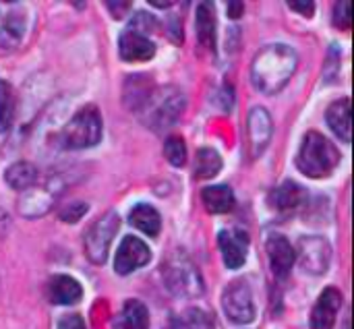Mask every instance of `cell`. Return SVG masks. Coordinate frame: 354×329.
Instances as JSON below:
<instances>
[{"instance_id":"obj_1","label":"cell","mask_w":354,"mask_h":329,"mask_svg":"<svg viewBox=\"0 0 354 329\" xmlns=\"http://www.w3.org/2000/svg\"><path fill=\"white\" fill-rule=\"evenodd\" d=\"M297 64H299V56L290 46L286 44L266 46L253 58V66H251L253 83L259 91L274 95L280 89H284V85L290 81V77L297 70Z\"/></svg>"},{"instance_id":"obj_2","label":"cell","mask_w":354,"mask_h":329,"mask_svg":"<svg viewBox=\"0 0 354 329\" xmlns=\"http://www.w3.org/2000/svg\"><path fill=\"white\" fill-rule=\"evenodd\" d=\"M338 164H340V151L332 145V141L317 131L307 133L297 156L299 170L309 178H326L336 170Z\"/></svg>"},{"instance_id":"obj_3","label":"cell","mask_w":354,"mask_h":329,"mask_svg":"<svg viewBox=\"0 0 354 329\" xmlns=\"http://www.w3.org/2000/svg\"><path fill=\"white\" fill-rule=\"evenodd\" d=\"M183 108H185V95L176 87L166 85L160 89H151V93L143 100L137 112L141 114L143 122L149 129L164 131L178 120Z\"/></svg>"},{"instance_id":"obj_4","label":"cell","mask_w":354,"mask_h":329,"mask_svg":"<svg viewBox=\"0 0 354 329\" xmlns=\"http://www.w3.org/2000/svg\"><path fill=\"white\" fill-rule=\"evenodd\" d=\"M162 276H164L166 288L176 297L197 299L205 290L199 270L193 265V261L185 253L170 255L168 261L164 263Z\"/></svg>"},{"instance_id":"obj_5","label":"cell","mask_w":354,"mask_h":329,"mask_svg":"<svg viewBox=\"0 0 354 329\" xmlns=\"http://www.w3.org/2000/svg\"><path fill=\"white\" fill-rule=\"evenodd\" d=\"M100 139H102V116L95 106L81 108L60 133V145L64 149L93 147L100 143Z\"/></svg>"},{"instance_id":"obj_6","label":"cell","mask_w":354,"mask_h":329,"mask_svg":"<svg viewBox=\"0 0 354 329\" xmlns=\"http://www.w3.org/2000/svg\"><path fill=\"white\" fill-rule=\"evenodd\" d=\"M120 220L116 216V212H106L102 218L95 220V224L87 230L85 234V253L89 257L91 263L102 265L108 259V251L110 245L118 232Z\"/></svg>"},{"instance_id":"obj_7","label":"cell","mask_w":354,"mask_h":329,"mask_svg":"<svg viewBox=\"0 0 354 329\" xmlns=\"http://www.w3.org/2000/svg\"><path fill=\"white\" fill-rule=\"evenodd\" d=\"M222 307L232 323L247 326L255 319V303L247 280H234L222 294Z\"/></svg>"},{"instance_id":"obj_8","label":"cell","mask_w":354,"mask_h":329,"mask_svg":"<svg viewBox=\"0 0 354 329\" xmlns=\"http://www.w3.org/2000/svg\"><path fill=\"white\" fill-rule=\"evenodd\" d=\"M301 267L311 276H322L330 267L332 261V247L322 236H307L299 245Z\"/></svg>"},{"instance_id":"obj_9","label":"cell","mask_w":354,"mask_h":329,"mask_svg":"<svg viewBox=\"0 0 354 329\" xmlns=\"http://www.w3.org/2000/svg\"><path fill=\"white\" fill-rule=\"evenodd\" d=\"M151 259L149 247L139 241L137 236H124L122 245L116 251V259H114V270L120 276L133 274L139 267H145Z\"/></svg>"},{"instance_id":"obj_10","label":"cell","mask_w":354,"mask_h":329,"mask_svg":"<svg viewBox=\"0 0 354 329\" xmlns=\"http://www.w3.org/2000/svg\"><path fill=\"white\" fill-rule=\"evenodd\" d=\"M247 131H249V145L251 156L257 158L263 153V149L270 145V139L274 135V122L266 108H253L247 118Z\"/></svg>"},{"instance_id":"obj_11","label":"cell","mask_w":354,"mask_h":329,"mask_svg":"<svg viewBox=\"0 0 354 329\" xmlns=\"http://www.w3.org/2000/svg\"><path fill=\"white\" fill-rule=\"evenodd\" d=\"M218 245H220L226 267L239 270L245 263L247 253H249V236H247L245 230H239V228L222 230L218 234Z\"/></svg>"},{"instance_id":"obj_12","label":"cell","mask_w":354,"mask_h":329,"mask_svg":"<svg viewBox=\"0 0 354 329\" xmlns=\"http://www.w3.org/2000/svg\"><path fill=\"white\" fill-rule=\"evenodd\" d=\"M268 257H270V267L278 280H284L297 261V253L292 245L288 243L284 234H278V232L268 238Z\"/></svg>"},{"instance_id":"obj_13","label":"cell","mask_w":354,"mask_h":329,"mask_svg":"<svg viewBox=\"0 0 354 329\" xmlns=\"http://www.w3.org/2000/svg\"><path fill=\"white\" fill-rule=\"evenodd\" d=\"M342 307V294L338 288H326L313 307L311 313V329H332L336 323L338 311Z\"/></svg>"},{"instance_id":"obj_14","label":"cell","mask_w":354,"mask_h":329,"mask_svg":"<svg viewBox=\"0 0 354 329\" xmlns=\"http://www.w3.org/2000/svg\"><path fill=\"white\" fill-rule=\"evenodd\" d=\"M118 46H120L118 48L120 58L127 60V62H143V60H149V58L156 56V44L147 35L135 33L131 29H127L120 35Z\"/></svg>"},{"instance_id":"obj_15","label":"cell","mask_w":354,"mask_h":329,"mask_svg":"<svg viewBox=\"0 0 354 329\" xmlns=\"http://www.w3.org/2000/svg\"><path fill=\"white\" fill-rule=\"evenodd\" d=\"M307 193L301 185H297L295 180H284L270 197V205L278 212V214H292L295 209H299L305 201Z\"/></svg>"},{"instance_id":"obj_16","label":"cell","mask_w":354,"mask_h":329,"mask_svg":"<svg viewBox=\"0 0 354 329\" xmlns=\"http://www.w3.org/2000/svg\"><path fill=\"white\" fill-rule=\"evenodd\" d=\"M48 297L54 305H75L83 297L81 284L71 276H52L48 282Z\"/></svg>"},{"instance_id":"obj_17","label":"cell","mask_w":354,"mask_h":329,"mask_svg":"<svg viewBox=\"0 0 354 329\" xmlns=\"http://www.w3.org/2000/svg\"><path fill=\"white\" fill-rule=\"evenodd\" d=\"M326 120H328L330 129L344 143H351V100L348 97L334 102L326 112Z\"/></svg>"},{"instance_id":"obj_18","label":"cell","mask_w":354,"mask_h":329,"mask_svg":"<svg viewBox=\"0 0 354 329\" xmlns=\"http://www.w3.org/2000/svg\"><path fill=\"white\" fill-rule=\"evenodd\" d=\"M114 329H149L147 307L139 301H127L114 319Z\"/></svg>"},{"instance_id":"obj_19","label":"cell","mask_w":354,"mask_h":329,"mask_svg":"<svg viewBox=\"0 0 354 329\" xmlns=\"http://www.w3.org/2000/svg\"><path fill=\"white\" fill-rule=\"evenodd\" d=\"M201 199L209 214H228L234 207V195L226 185H214L203 189Z\"/></svg>"},{"instance_id":"obj_20","label":"cell","mask_w":354,"mask_h":329,"mask_svg":"<svg viewBox=\"0 0 354 329\" xmlns=\"http://www.w3.org/2000/svg\"><path fill=\"white\" fill-rule=\"evenodd\" d=\"M197 37L203 48H216V15L212 2H201L197 8Z\"/></svg>"},{"instance_id":"obj_21","label":"cell","mask_w":354,"mask_h":329,"mask_svg":"<svg viewBox=\"0 0 354 329\" xmlns=\"http://www.w3.org/2000/svg\"><path fill=\"white\" fill-rule=\"evenodd\" d=\"M129 222L135 228H139L143 234H147V236H158L160 234V228H162V218H160L158 209L151 207V205H145V203L137 205L131 212Z\"/></svg>"},{"instance_id":"obj_22","label":"cell","mask_w":354,"mask_h":329,"mask_svg":"<svg viewBox=\"0 0 354 329\" xmlns=\"http://www.w3.org/2000/svg\"><path fill=\"white\" fill-rule=\"evenodd\" d=\"M4 180L15 191H25L37 180V168L29 162H17L4 172Z\"/></svg>"},{"instance_id":"obj_23","label":"cell","mask_w":354,"mask_h":329,"mask_svg":"<svg viewBox=\"0 0 354 329\" xmlns=\"http://www.w3.org/2000/svg\"><path fill=\"white\" fill-rule=\"evenodd\" d=\"M222 170V158L214 147H201L195 158V176L205 180L214 178Z\"/></svg>"},{"instance_id":"obj_24","label":"cell","mask_w":354,"mask_h":329,"mask_svg":"<svg viewBox=\"0 0 354 329\" xmlns=\"http://www.w3.org/2000/svg\"><path fill=\"white\" fill-rule=\"evenodd\" d=\"M15 120V91L12 87L0 79V133H6Z\"/></svg>"},{"instance_id":"obj_25","label":"cell","mask_w":354,"mask_h":329,"mask_svg":"<svg viewBox=\"0 0 354 329\" xmlns=\"http://www.w3.org/2000/svg\"><path fill=\"white\" fill-rule=\"evenodd\" d=\"M23 17L21 15H10L6 19V23L0 29V48H15L19 44V39L23 37Z\"/></svg>"},{"instance_id":"obj_26","label":"cell","mask_w":354,"mask_h":329,"mask_svg":"<svg viewBox=\"0 0 354 329\" xmlns=\"http://www.w3.org/2000/svg\"><path fill=\"white\" fill-rule=\"evenodd\" d=\"M180 329H216L214 317L203 309H189L183 319H176Z\"/></svg>"},{"instance_id":"obj_27","label":"cell","mask_w":354,"mask_h":329,"mask_svg":"<svg viewBox=\"0 0 354 329\" xmlns=\"http://www.w3.org/2000/svg\"><path fill=\"white\" fill-rule=\"evenodd\" d=\"M164 156L176 168L185 166V162H187V145H185V141L180 137H176V135L168 137L166 145H164Z\"/></svg>"},{"instance_id":"obj_28","label":"cell","mask_w":354,"mask_h":329,"mask_svg":"<svg viewBox=\"0 0 354 329\" xmlns=\"http://www.w3.org/2000/svg\"><path fill=\"white\" fill-rule=\"evenodd\" d=\"M129 29H131V31H135V33H141V35L151 33V31H156V29H158V19H156L151 12L141 10V12H137V15L133 17V21H131V25H129Z\"/></svg>"},{"instance_id":"obj_29","label":"cell","mask_w":354,"mask_h":329,"mask_svg":"<svg viewBox=\"0 0 354 329\" xmlns=\"http://www.w3.org/2000/svg\"><path fill=\"white\" fill-rule=\"evenodd\" d=\"M87 209H89V205H87V203H73V205H66V207L60 212V220H64V222L73 224V222L81 220V218L85 216V212H87Z\"/></svg>"},{"instance_id":"obj_30","label":"cell","mask_w":354,"mask_h":329,"mask_svg":"<svg viewBox=\"0 0 354 329\" xmlns=\"http://www.w3.org/2000/svg\"><path fill=\"white\" fill-rule=\"evenodd\" d=\"M334 23L340 29H351V2H340L336 4V12H334Z\"/></svg>"},{"instance_id":"obj_31","label":"cell","mask_w":354,"mask_h":329,"mask_svg":"<svg viewBox=\"0 0 354 329\" xmlns=\"http://www.w3.org/2000/svg\"><path fill=\"white\" fill-rule=\"evenodd\" d=\"M58 329H87V326L79 315H64L58 321Z\"/></svg>"},{"instance_id":"obj_32","label":"cell","mask_w":354,"mask_h":329,"mask_svg":"<svg viewBox=\"0 0 354 329\" xmlns=\"http://www.w3.org/2000/svg\"><path fill=\"white\" fill-rule=\"evenodd\" d=\"M106 6H108V10L112 12L114 19H122V17L129 12L131 2H129V0H124V2H106Z\"/></svg>"},{"instance_id":"obj_33","label":"cell","mask_w":354,"mask_h":329,"mask_svg":"<svg viewBox=\"0 0 354 329\" xmlns=\"http://www.w3.org/2000/svg\"><path fill=\"white\" fill-rule=\"evenodd\" d=\"M288 6L295 8V10H299L305 17H311L313 10H315V2H311V0H307V2H288Z\"/></svg>"},{"instance_id":"obj_34","label":"cell","mask_w":354,"mask_h":329,"mask_svg":"<svg viewBox=\"0 0 354 329\" xmlns=\"http://www.w3.org/2000/svg\"><path fill=\"white\" fill-rule=\"evenodd\" d=\"M243 8H245L243 2H230V4H228V17H230V19H239V17L243 15Z\"/></svg>"}]
</instances>
